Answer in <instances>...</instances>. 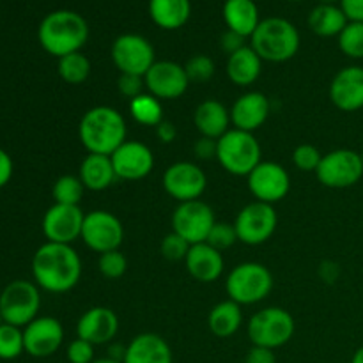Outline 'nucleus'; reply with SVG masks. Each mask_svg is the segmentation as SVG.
<instances>
[{
	"label": "nucleus",
	"instance_id": "obj_55",
	"mask_svg": "<svg viewBox=\"0 0 363 363\" xmlns=\"http://www.w3.org/2000/svg\"><path fill=\"white\" fill-rule=\"evenodd\" d=\"M4 325V318H2V314H0V326Z\"/></svg>",
	"mask_w": 363,
	"mask_h": 363
},
{
	"label": "nucleus",
	"instance_id": "obj_22",
	"mask_svg": "<svg viewBox=\"0 0 363 363\" xmlns=\"http://www.w3.org/2000/svg\"><path fill=\"white\" fill-rule=\"evenodd\" d=\"M269 117L268 96L259 91L245 92L234 101L230 108V124L236 130L254 133L262 126Z\"/></svg>",
	"mask_w": 363,
	"mask_h": 363
},
{
	"label": "nucleus",
	"instance_id": "obj_27",
	"mask_svg": "<svg viewBox=\"0 0 363 363\" xmlns=\"http://www.w3.org/2000/svg\"><path fill=\"white\" fill-rule=\"evenodd\" d=\"M262 62L252 46H243L227 59V77L238 87H248L261 77Z\"/></svg>",
	"mask_w": 363,
	"mask_h": 363
},
{
	"label": "nucleus",
	"instance_id": "obj_58",
	"mask_svg": "<svg viewBox=\"0 0 363 363\" xmlns=\"http://www.w3.org/2000/svg\"><path fill=\"white\" fill-rule=\"evenodd\" d=\"M0 362H2V360H0Z\"/></svg>",
	"mask_w": 363,
	"mask_h": 363
},
{
	"label": "nucleus",
	"instance_id": "obj_56",
	"mask_svg": "<svg viewBox=\"0 0 363 363\" xmlns=\"http://www.w3.org/2000/svg\"><path fill=\"white\" fill-rule=\"evenodd\" d=\"M289 2H301V0H289Z\"/></svg>",
	"mask_w": 363,
	"mask_h": 363
},
{
	"label": "nucleus",
	"instance_id": "obj_37",
	"mask_svg": "<svg viewBox=\"0 0 363 363\" xmlns=\"http://www.w3.org/2000/svg\"><path fill=\"white\" fill-rule=\"evenodd\" d=\"M184 71H186L190 84L191 82H195V84H206V82H209L215 77V62H213L211 57L204 55V53H199V55H194L191 59H188V62L184 64Z\"/></svg>",
	"mask_w": 363,
	"mask_h": 363
},
{
	"label": "nucleus",
	"instance_id": "obj_34",
	"mask_svg": "<svg viewBox=\"0 0 363 363\" xmlns=\"http://www.w3.org/2000/svg\"><path fill=\"white\" fill-rule=\"evenodd\" d=\"M84 183L80 181L78 176H60L55 181L52 188V195L55 204H66V206H78L80 204L82 197H84Z\"/></svg>",
	"mask_w": 363,
	"mask_h": 363
},
{
	"label": "nucleus",
	"instance_id": "obj_38",
	"mask_svg": "<svg viewBox=\"0 0 363 363\" xmlns=\"http://www.w3.org/2000/svg\"><path fill=\"white\" fill-rule=\"evenodd\" d=\"M98 269L105 279L117 280L126 273L128 259L121 250L105 252L98 259Z\"/></svg>",
	"mask_w": 363,
	"mask_h": 363
},
{
	"label": "nucleus",
	"instance_id": "obj_10",
	"mask_svg": "<svg viewBox=\"0 0 363 363\" xmlns=\"http://www.w3.org/2000/svg\"><path fill=\"white\" fill-rule=\"evenodd\" d=\"M279 216L273 204L254 201L245 206L234 220L238 240L248 247H259L275 234Z\"/></svg>",
	"mask_w": 363,
	"mask_h": 363
},
{
	"label": "nucleus",
	"instance_id": "obj_3",
	"mask_svg": "<svg viewBox=\"0 0 363 363\" xmlns=\"http://www.w3.org/2000/svg\"><path fill=\"white\" fill-rule=\"evenodd\" d=\"M87 39L89 23L77 11H52L43 18L38 28V41L41 48L57 59L80 52Z\"/></svg>",
	"mask_w": 363,
	"mask_h": 363
},
{
	"label": "nucleus",
	"instance_id": "obj_29",
	"mask_svg": "<svg viewBox=\"0 0 363 363\" xmlns=\"http://www.w3.org/2000/svg\"><path fill=\"white\" fill-rule=\"evenodd\" d=\"M78 177L84 183L85 190L103 191L113 184L117 179L113 170L112 158L105 155H87L80 163Z\"/></svg>",
	"mask_w": 363,
	"mask_h": 363
},
{
	"label": "nucleus",
	"instance_id": "obj_33",
	"mask_svg": "<svg viewBox=\"0 0 363 363\" xmlns=\"http://www.w3.org/2000/svg\"><path fill=\"white\" fill-rule=\"evenodd\" d=\"M91 60L82 52H74L69 53V55L60 57L59 64H57L59 77L69 85L84 84L89 78V74H91Z\"/></svg>",
	"mask_w": 363,
	"mask_h": 363
},
{
	"label": "nucleus",
	"instance_id": "obj_32",
	"mask_svg": "<svg viewBox=\"0 0 363 363\" xmlns=\"http://www.w3.org/2000/svg\"><path fill=\"white\" fill-rule=\"evenodd\" d=\"M130 113L142 126H158L163 121L162 101L149 92H142L130 101Z\"/></svg>",
	"mask_w": 363,
	"mask_h": 363
},
{
	"label": "nucleus",
	"instance_id": "obj_36",
	"mask_svg": "<svg viewBox=\"0 0 363 363\" xmlns=\"http://www.w3.org/2000/svg\"><path fill=\"white\" fill-rule=\"evenodd\" d=\"M339 48L350 59H363V21H350L339 34Z\"/></svg>",
	"mask_w": 363,
	"mask_h": 363
},
{
	"label": "nucleus",
	"instance_id": "obj_21",
	"mask_svg": "<svg viewBox=\"0 0 363 363\" xmlns=\"http://www.w3.org/2000/svg\"><path fill=\"white\" fill-rule=\"evenodd\" d=\"M330 99L342 112L363 108V67H342L330 84Z\"/></svg>",
	"mask_w": 363,
	"mask_h": 363
},
{
	"label": "nucleus",
	"instance_id": "obj_17",
	"mask_svg": "<svg viewBox=\"0 0 363 363\" xmlns=\"http://www.w3.org/2000/svg\"><path fill=\"white\" fill-rule=\"evenodd\" d=\"M149 94L162 99H177L188 91V74L184 66L174 60H156L144 77Z\"/></svg>",
	"mask_w": 363,
	"mask_h": 363
},
{
	"label": "nucleus",
	"instance_id": "obj_19",
	"mask_svg": "<svg viewBox=\"0 0 363 363\" xmlns=\"http://www.w3.org/2000/svg\"><path fill=\"white\" fill-rule=\"evenodd\" d=\"M112 165L117 179L140 181L155 169V155L145 144L126 140L112 156Z\"/></svg>",
	"mask_w": 363,
	"mask_h": 363
},
{
	"label": "nucleus",
	"instance_id": "obj_54",
	"mask_svg": "<svg viewBox=\"0 0 363 363\" xmlns=\"http://www.w3.org/2000/svg\"><path fill=\"white\" fill-rule=\"evenodd\" d=\"M318 2L323 6H337V4H340V0H318Z\"/></svg>",
	"mask_w": 363,
	"mask_h": 363
},
{
	"label": "nucleus",
	"instance_id": "obj_51",
	"mask_svg": "<svg viewBox=\"0 0 363 363\" xmlns=\"http://www.w3.org/2000/svg\"><path fill=\"white\" fill-rule=\"evenodd\" d=\"M124 354H126V346H123V344H112V346L108 347V357L113 358V360L123 362Z\"/></svg>",
	"mask_w": 363,
	"mask_h": 363
},
{
	"label": "nucleus",
	"instance_id": "obj_23",
	"mask_svg": "<svg viewBox=\"0 0 363 363\" xmlns=\"http://www.w3.org/2000/svg\"><path fill=\"white\" fill-rule=\"evenodd\" d=\"M188 273L194 277L197 282L209 284L215 282L223 273V255L209 243L191 245L188 250L186 259H184Z\"/></svg>",
	"mask_w": 363,
	"mask_h": 363
},
{
	"label": "nucleus",
	"instance_id": "obj_15",
	"mask_svg": "<svg viewBox=\"0 0 363 363\" xmlns=\"http://www.w3.org/2000/svg\"><path fill=\"white\" fill-rule=\"evenodd\" d=\"M248 190L255 201L275 204L291 190L289 172L275 162H261L247 177Z\"/></svg>",
	"mask_w": 363,
	"mask_h": 363
},
{
	"label": "nucleus",
	"instance_id": "obj_16",
	"mask_svg": "<svg viewBox=\"0 0 363 363\" xmlns=\"http://www.w3.org/2000/svg\"><path fill=\"white\" fill-rule=\"evenodd\" d=\"M84 218L80 206L53 204L43 216V234L50 243L71 245L80 240Z\"/></svg>",
	"mask_w": 363,
	"mask_h": 363
},
{
	"label": "nucleus",
	"instance_id": "obj_31",
	"mask_svg": "<svg viewBox=\"0 0 363 363\" xmlns=\"http://www.w3.org/2000/svg\"><path fill=\"white\" fill-rule=\"evenodd\" d=\"M350 23L340 6H323L318 4L308 14V27L319 38H339L344 27Z\"/></svg>",
	"mask_w": 363,
	"mask_h": 363
},
{
	"label": "nucleus",
	"instance_id": "obj_53",
	"mask_svg": "<svg viewBox=\"0 0 363 363\" xmlns=\"http://www.w3.org/2000/svg\"><path fill=\"white\" fill-rule=\"evenodd\" d=\"M92 363H123V362L113 360V358H110V357H105V358H96V360Z\"/></svg>",
	"mask_w": 363,
	"mask_h": 363
},
{
	"label": "nucleus",
	"instance_id": "obj_35",
	"mask_svg": "<svg viewBox=\"0 0 363 363\" xmlns=\"http://www.w3.org/2000/svg\"><path fill=\"white\" fill-rule=\"evenodd\" d=\"M21 353H25L23 328L4 323L0 326V360H16Z\"/></svg>",
	"mask_w": 363,
	"mask_h": 363
},
{
	"label": "nucleus",
	"instance_id": "obj_44",
	"mask_svg": "<svg viewBox=\"0 0 363 363\" xmlns=\"http://www.w3.org/2000/svg\"><path fill=\"white\" fill-rule=\"evenodd\" d=\"M216 149H218V140H213V138L201 137L199 140H195L194 144V155L199 160H213L216 158Z\"/></svg>",
	"mask_w": 363,
	"mask_h": 363
},
{
	"label": "nucleus",
	"instance_id": "obj_5",
	"mask_svg": "<svg viewBox=\"0 0 363 363\" xmlns=\"http://www.w3.org/2000/svg\"><path fill=\"white\" fill-rule=\"evenodd\" d=\"M262 149L254 133L233 128L218 138L216 160L225 172L233 176H245L262 162Z\"/></svg>",
	"mask_w": 363,
	"mask_h": 363
},
{
	"label": "nucleus",
	"instance_id": "obj_52",
	"mask_svg": "<svg viewBox=\"0 0 363 363\" xmlns=\"http://www.w3.org/2000/svg\"><path fill=\"white\" fill-rule=\"evenodd\" d=\"M351 363H363V346H360L357 351H354L353 358H351Z\"/></svg>",
	"mask_w": 363,
	"mask_h": 363
},
{
	"label": "nucleus",
	"instance_id": "obj_48",
	"mask_svg": "<svg viewBox=\"0 0 363 363\" xmlns=\"http://www.w3.org/2000/svg\"><path fill=\"white\" fill-rule=\"evenodd\" d=\"M339 6L350 21H363V0H340Z\"/></svg>",
	"mask_w": 363,
	"mask_h": 363
},
{
	"label": "nucleus",
	"instance_id": "obj_41",
	"mask_svg": "<svg viewBox=\"0 0 363 363\" xmlns=\"http://www.w3.org/2000/svg\"><path fill=\"white\" fill-rule=\"evenodd\" d=\"M191 245L188 241H184L179 234L170 233L167 234L162 240V245H160V252H162L163 259L170 262L184 261L188 255V250H190Z\"/></svg>",
	"mask_w": 363,
	"mask_h": 363
},
{
	"label": "nucleus",
	"instance_id": "obj_57",
	"mask_svg": "<svg viewBox=\"0 0 363 363\" xmlns=\"http://www.w3.org/2000/svg\"><path fill=\"white\" fill-rule=\"evenodd\" d=\"M360 156H362V163H363V151L360 152Z\"/></svg>",
	"mask_w": 363,
	"mask_h": 363
},
{
	"label": "nucleus",
	"instance_id": "obj_49",
	"mask_svg": "<svg viewBox=\"0 0 363 363\" xmlns=\"http://www.w3.org/2000/svg\"><path fill=\"white\" fill-rule=\"evenodd\" d=\"M13 170H14V165L9 152L4 151V149L0 147V190H2V188L11 181V177H13Z\"/></svg>",
	"mask_w": 363,
	"mask_h": 363
},
{
	"label": "nucleus",
	"instance_id": "obj_1",
	"mask_svg": "<svg viewBox=\"0 0 363 363\" xmlns=\"http://www.w3.org/2000/svg\"><path fill=\"white\" fill-rule=\"evenodd\" d=\"M32 277L46 293H67L80 282L82 259L71 245L46 241L32 257Z\"/></svg>",
	"mask_w": 363,
	"mask_h": 363
},
{
	"label": "nucleus",
	"instance_id": "obj_14",
	"mask_svg": "<svg viewBox=\"0 0 363 363\" xmlns=\"http://www.w3.org/2000/svg\"><path fill=\"white\" fill-rule=\"evenodd\" d=\"M163 190L177 202L199 201L208 186L204 170L191 162H176L163 172Z\"/></svg>",
	"mask_w": 363,
	"mask_h": 363
},
{
	"label": "nucleus",
	"instance_id": "obj_9",
	"mask_svg": "<svg viewBox=\"0 0 363 363\" xmlns=\"http://www.w3.org/2000/svg\"><path fill=\"white\" fill-rule=\"evenodd\" d=\"M315 176L323 186L333 188V190L354 186L363 176L360 152L353 149H335V151L326 152L323 155Z\"/></svg>",
	"mask_w": 363,
	"mask_h": 363
},
{
	"label": "nucleus",
	"instance_id": "obj_12",
	"mask_svg": "<svg viewBox=\"0 0 363 363\" xmlns=\"http://www.w3.org/2000/svg\"><path fill=\"white\" fill-rule=\"evenodd\" d=\"M80 240L99 255L119 250L124 240V227L116 215L105 209H96L85 215Z\"/></svg>",
	"mask_w": 363,
	"mask_h": 363
},
{
	"label": "nucleus",
	"instance_id": "obj_46",
	"mask_svg": "<svg viewBox=\"0 0 363 363\" xmlns=\"http://www.w3.org/2000/svg\"><path fill=\"white\" fill-rule=\"evenodd\" d=\"M245 363H277V357L273 350L252 346V350L245 357Z\"/></svg>",
	"mask_w": 363,
	"mask_h": 363
},
{
	"label": "nucleus",
	"instance_id": "obj_24",
	"mask_svg": "<svg viewBox=\"0 0 363 363\" xmlns=\"http://www.w3.org/2000/svg\"><path fill=\"white\" fill-rule=\"evenodd\" d=\"M123 363H174V357L163 337L156 333H140L126 346Z\"/></svg>",
	"mask_w": 363,
	"mask_h": 363
},
{
	"label": "nucleus",
	"instance_id": "obj_47",
	"mask_svg": "<svg viewBox=\"0 0 363 363\" xmlns=\"http://www.w3.org/2000/svg\"><path fill=\"white\" fill-rule=\"evenodd\" d=\"M318 275L323 282L335 284L340 277V266L333 261H323L318 268Z\"/></svg>",
	"mask_w": 363,
	"mask_h": 363
},
{
	"label": "nucleus",
	"instance_id": "obj_45",
	"mask_svg": "<svg viewBox=\"0 0 363 363\" xmlns=\"http://www.w3.org/2000/svg\"><path fill=\"white\" fill-rule=\"evenodd\" d=\"M245 39L247 38H243V35H240L238 32H233L227 28L222 34V38H220V48H222L227 55H233L234 52H238V50H241L243 46H247L245 45Z\"/></svg>",
	"mask_w": 363,
	"mask_h": 363
},
{
	"label": "nucleus",
	"instance_id": "obj_30",
	"mask_svg": "<svg viewBox=\"0 0 363 363\" xmlns=\"http://www.w3.org/2000/svg\"><path fill=\"white\" fill-rule=\"evenodd\" d=\"M243 325L241 305L233 300H223L211 308L208 315L209 332L218 339H229Z\"/></svg>",
	"mask_w": 363,
	"mask_h": 363
},
{
	"label": "nucleus",
	"instance_id": "obj_13",
	"mask_svg": "<svg viewBox=\"0 0 363 363\" xmlns=\"http://www.w3.org/2000/svg\"><path fill=\"white\" fill-rule=\"evenodd\" d=\"M216 223L211 206L199 201L181 202L172 215V233L179 234L190 245L204 243Z\"/></svg>",
	"mask_w": 363,
	"mask_h": 363
},
{
	"label": "nucleus",
	"instance_id": "obj_28",
	"mask_svg": "<svg viewBox=\"0 0 363 363\" xmlns=\"http://www.w3.org/2000/svg\"><path fill=\"white\" fill-rule=\"evenodd\" d=\"M149 16L163 30L184 27L191 16L190 0H149Z\"/></svg>",
	"mask_w": 363,
	"mask_h": 363
},
{
	"label": "nucleus",
	"instance_id": "obj_4",
	"mask_svg": "<svg viewBox=\"0 0 363 363\" xmlns=\"http://www.w3.org/2000/svg\"><path fill=\"white\" fill-rule=\"evenodd\" d=\"M252 48L262 60L280 64L287 62L298 53L301 38L298 28L289 20L272 16L261 20L259 27L252 34Z\"/></svg>",
	"mask_w": 363,
	"mask_h": 363
},
{
	"label": "nucleus",
	"instance_id": "obj_50",
	"mask_svg": "<svg viewBox=\"0 0 363 363\" xmlns=\"http://www.w3.org/2000/svg\"><path fill=\"white\" fill-rule=\"evenodd\" d=\"M156 137L162 144H172L177 137V128L176 124L170 123V121H162V123L156 126Z\"/></svg>",
	"mask_w": 363,
	"mask_h": 363
},
{
	"label": "nucleus",
	"instance_id": "obj_7",
	"mask_svg": "<svg viewBox=\"0 0 363 363\" xmlns=\"http://www.w3.org/2000/svg\"><path fill=\"white\" fill-rule=\"evenodd\" d=\"M296 323L294 318L280 307H268L255 312L247 326L248 339L254 346L279 350L286 346L294 335Z\"/></svg>",
	"mask_w": 363,
	"mask_h": 363
},
{
	"label": "nucleus",
	"instance_id": "obj_26",
	"mask_svg": "<svg viewBox=\"0 0 363 363\" xmlns=\"http://www.w3.org/2000/svg\"><path fill=\"white\" fill-rule=\"evenodd\" d=\"M227 28L238 32L243 38H252L261 23L259 7L254 0H225L222 9Z\"/></svg>",
	"mask_w": 363,
	"mask_h": 363
},
{
	"label": "nucleus",
	"instance_id": "obj_39",
	"mask_svg": "<svg viewBox=\"0 0 363 363\" xmlns=\"http://www.w3.org/2000/svg\"><path fill=\"white\" fill-rule=\"evenodd\" d=\"M238 240V233H236V227L234 223H227V222H216L213 225L211 233H209L208 240L206 243L211 245L213 248H216L218 252L227 250V248L233 247Z\"/></svg>",
	"mask_w": 363,
	"mask_h": 363
},
{
	"label": "nucleus",
	"instance_id": "obj_43",
	"mask_svg": "<svg viewBox=\"0 0 363 363\" xmlns=\"http://www.w3.org/2000/svg\"><path fill=\"white\" fill-rule=\"evenodd\" d=\"M145 87L144 77H137V74H121L117 80V89L124 98L135 99L137 96L142 94V89Z\"/></svg>",
	"mask_w": 363,
	"mask_h": 363
},
{
	"label": "nucleus",
	"instance_id": "obj_11",
	"mask_svg": "<svg viewBox=\"0 0 363 363\" xmlns=\"http://www.w3.org/2000/svg\"><path fill=\"white\" fill-rule=\"evenodd\" d=\"M113 64L121 74H137V77H145L152 64L156 62L155 48L145 39L144 35L133 34H121L112 43V50H110Z\"/></svg>",
	"mask_w": 363,
	"mask_h": 363
},
{
	"label": "nucleus",
	"instance_id": "obj_40",
	"mask_svg": "<svg viewBox=\"0 0 363 363\" xmlns=\"http://www.w3.org/2000/svg\"><path fill=\"white\" fill-rule=\"evenodd\" d=\"M323 155L315 145L301 144L294 149L293 152V163L296 165L298 170L301 172H315L321 163Z\"/></svg>",
	"mask_w": 363,
	"mask_h": 363
},
{
	"label": "nucleus",
	"instance_id": "obj_42",
	"mask_svg": "<svg viewBox=\"0 0 363 363\" xmlns=\"http://www.w3.org/2000/svg\"><path fill=\"white\" fill-rule=\"evenodd\" d=\"M94 347L91 342L84 339H74L73 342H69L66 350V357L69 363H92L94 358Z\"/></svg>",
	"mask_w": 363,
	"mask_h": 363
},
{
	"label": "nucleus",
	"instance_id": "obj_18",
	"mask_svg": "<svg viewBox=\"0 0 363 363\" xmlns=\"http://www.w3.org/2000/svg\"><path fill=\"white\" fill-rule=\"evenodd\" d=\"M25 353L34 358H48L60 350L64 342V328L59 319L43 315L23 328Z\"/></svg>",
	"mask_w": 363,
	"mask_h": 363
},
{
	"label": "nucleus",
	"instance_id": "obj_2",
	"mask_svg": "<svg viewBox=\"0 0 363 363\" xmlns=\"http://www.w3.org/2000/svg\"><path fill=\"white\" fill-rule=\"evenodd\" d=\"M78 137L89 155L112 156L128 140L126 121L123 113L112 106H94L80 119Z\"/></svg>",
	"mask_w": 363,
	"mask_h": 363
},
{
	"label": "nucleus",
	"instance_id": "obj_25",
	"mask_svg": "<svg viewBox=\"0 0 363 363\" xmlns=\"http://www.w3.org/2000/svg\"><path fill=\"white\" fill-rule=\"evenodd\" d=\"M194 124L201 137L218 140L230 130V110L218 99H206L195 108Z\"/></svg>",
	"mask_w": 363,
	"mask_h": 363
},
{
	"label": "nucleus",
	"instance_id": "obj_8",
	"mask_svg": "<svg viewBox=\"0 0 363 363\" xmlns=\"http://www.w3.org/2000/svg\"><path fill=\"white\" fill-rule=\"evenodd\" d=\"M41 308V294L35 282L14 280L0 293V314L7 325L25 328L38 318Z\"/></svg>",
	"mask_w": 363,
	"mask_h": 363
},
{
	"label": "nucleus",
	"instance_id": "obj_6",
	"mask_svg": "<svg viewBox=\"0 0 363 363\" xmlns=\"http://www.w3.org/2000/svg\"><path fill=\"white\" fill-rule=\"evenodd\" d=\"M273 289V275L261 262H241L230 269L225 280L229 300L238 305H255L264 301Z\"/></svg>",
	"mask_w": 363,
	"mask_h": 363
},
{
	"label": "nucleus",
	"instance_id": "obj_20",
	"mask_svg": "<svg viewBox=\"0 0 363 363\" xmlns=\"http://www.w3.org/2000/svg\"><path fill=\"white\" fill-rule=\"evenodd\" d=\"M119 332V318L108 307H92L77 323V337L92 346L110 344Z\"/></svg>",
	"mask_w": 363,
	"mask_h": 363
}]
</instances>
